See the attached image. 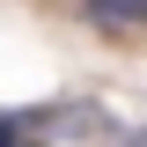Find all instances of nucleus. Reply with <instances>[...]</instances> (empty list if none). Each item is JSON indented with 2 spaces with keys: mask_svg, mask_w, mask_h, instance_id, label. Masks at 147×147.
<instances>
[{
  "mask_svg": "<svg viewBox=\"0 0 147 147\" xmlns=\"http://www.w3.org/2000/svg\"><path fill=\"white\" fill-rule=\"evenodd\" d=\"M96 30H147V0H81Z\"/></svg>",
  "mask_w": 147,
  "mask_h": 147,
  "instance_id": "1",
  "label": "nucleus"
},
{
  "mask_svg": "<svg viewBox=\"0 0 147 147\" xmlns=\"http://www.w3.org/2000/svg\"><path fill=\"white\" fill-rule=\"evenodd\" d=\"M0 147H44V140H30V132H22L15 118H0Z\"/></svg>",
  "mask_w": 147,
  "mask_h": 147,
  "instance_id": "2",
  "label": "nucleus"
}]
</instances>
